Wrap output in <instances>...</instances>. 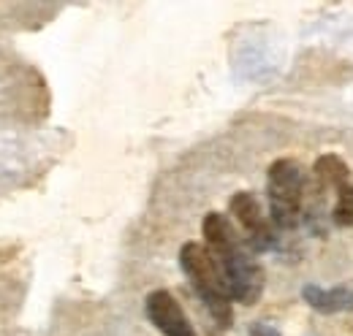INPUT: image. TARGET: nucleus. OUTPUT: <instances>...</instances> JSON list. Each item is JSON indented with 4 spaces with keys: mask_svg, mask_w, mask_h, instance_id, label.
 I'll return each instance as SVG.
<instances>
[{
    "mask_svg": "<svg viewBox=\"0 0 353 336\" xmlns=\"http://www.w3.org/2000/svg\"><path fill=\"white\" fill-rule=\"evenodd\" d=\"M201 233H204V247L215 258L231 298L245 306L259 304L266 288L264 266L253 258L250 247L234 231L228 217L221 211H210L201 222Z\"/></svg>",
    "mask_w": 353,
    "mask_h": 336,
    "instance_id": "nucleus-1",
    "label": "nucleus"
},
{
    "mask_svg": "<svg viewBox=\"0 0 353 336\" xmlns=\"http://www.w3.org/2000/svg\"><path fill=\"white\" fill-rule=\"evenodd\" d=\"M179 266L188 274L193 291L201 295V301L207 304L210 315L215 317V323L221 328H228L234 323V306H231V293L228 285L223 280L221 269L215 263V258L210 255V250L199 242H188L179 250Z\"/></svg>",
    "mask_w": 353,
    "mask_h": 336,
    "instance_id": "nucleus-2",
    "label": "nucleus"
},
{
    "mask_svg": "<svg viewBox=\"0 0 353 336\" xmlns=\"http://www.w3.org/2000/svg\"><path fill=\"white\" fill-rule=\"evenodd\" d=\"M305 171L296 160L280 158L269 166L266 174V193H269V214L272 222L283 231L296 228L302 204H305Z\"/></svg>",
    "mask_w": 353,
    "mask_h": 336,
    "instance_id": "nucleus-3",
    "label": "nucleus"
},
{
    "mask_svg": "<svg viewBox=\"0 0 353 336\" xmlns=\"http://www.w3.org/2000/svg\"><path fill=\"white\" fill-rule=\"evenodd\" d=\"M228 209L234 214V220L239 222V228L245 231L250 250H266V247H272V242H274L272 225H269L264 209H261V204H259V198L253 193H248V190L234 193L231 201H228Z\"/></svg>",
    "mask_w": 353,
    "mask_h": 336,
    "instance_id": "nucleus-4",
    "label": "nucleus"
},
{
    "mask_svg": "<svg viewBox=\"0 0 353 336\" xmlns=\"http://www.w3.org/2000/svg\"><path fill=\"white\" fill-rule=\"evenodd\" d=\"M144 309H147L150 323L163 336H199L193 323L188 320L185 309L169 291H152L144 301Z\"/></svg>",
    "mask_w": 353,
    "mask_h": 336,
    "instance_id": "nucleus-5",
    "label": "nucleus"
},
{
    "mask_svg": "<svg viewBox=\"0 0 353 336\" xmlns=\"http://www.w3.org/2000/svg\"><path fill=\"white\" fill-rule=\"evenodd\" d=\"M305 301L315 312L334 315V312L353 309V291L351 288H318V285H307L305 288Z\"/></svg>",
    "mask_w": 353,
    "mask_h": 336,
    "instance_id": "nucleus-6",
    "label": "nucleus"
},
{
    "mask_svg": "<svg viewBox=\"0 0 353 336\" xmlns=\"http://www.w3.org/2000/svg\"><path fill=\"white\" fill-rule=\"evenodd\" d=\"M312 174H315V182L321 190L326 187H334L337 193L348 185V176H351V168L348 163L340 158V155H321L312 166Z\"/></svg>",
    "mask_w": 353,
    "mask_h": 336,
    "instance_id": "nucleus-7",
    "label": "nucleus"
},
{
    "mask_svg": "<svg viewBox=\"0 0 353 336\" xmlns=\"http://www.w3.org/2000/svg\"><path fill=\"white\" fill-rule=\"evenodd\" d=\"M332 220L340 228H351L353 225V185H345L337 193V201H334V209H332Z\"/></svg>",
    "mask_w": 353,
    "mask_h": 336,
    "instance_id": "nucleus-8",
    "label": "nucleus"
},
{
    "mask_svg": "<svg viewBox=\"0 0 353 336\" xmlns=\"http://www.w3.org/2000/svg\"><path fill=\"white\" fill-rule=\"evenodd\" d=\"M250 336H280V331L272 328L269 323H253L250 326Z\"/></svg>",
    "mask_w": 353,
    "mask_h": 336,
    "instance_id": "nucleus-9",
    "label": "nucleus"
}]
</instances>
